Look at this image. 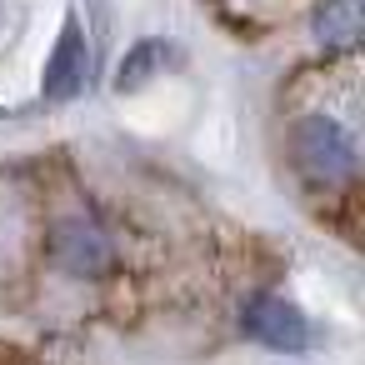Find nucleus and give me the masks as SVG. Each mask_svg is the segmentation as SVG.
Here are the masks:
<instances>
[{"label": "nucleus", "instance_id": "f257e3e1", "mask_svg": "<svg viewBox=\"0 0 365 365\" xmlns=\"http://www.w3.org/2000/svg\"><path fill=\"white\" fill-rule=\"evenodd\" d=\"M295 150H300V165L315 180H325V185L350 180L355 175V160H360L355 155V135L340 120H330V115H305L295 125Z\"/></svg>", "mask_w": 365, "mask_h": 365}, {"label": "nucleus", "instance_id": "f03ea898", "mask_svg": "<svg viewBox=\"0 0 365 365\" xmlns=\"http://www.w3.org/2000/svg\"><path fill=\"white\" fill-rule=\"evenodd\" d=\"M240 325H245L250 340H260V345H270V350H280V355H295V350L310 345L305 315H300L290 300H280V295H255V300H245Z\"/></svg>", "mask_w": 365, "mask_h": 365}, {"label": "nucleus", "instance_id": "7ed1b4c3", "mask_svg": "<svg viewBox=\"0 0 365 365\" xmlns=\"http://www.w3.org/2000/svg\"><path fill=\"white\" fill-rule=\"evenodd\" d=\"M86 76H91V51H86L81 21L71 16L66 31H61V41H56V51H51V61H46L41 91H46V101H76L86 91Z\"/></svg>", "mask_w": 365, "mask_h": 365}, {"label": "nucleus", "instance_id": "20e7f679", "mask_svg": "<svg viewBox=\"0 0 365 365\" xmlns=\"http://www.w3.org/2000/svg\"><path fill=\"white\" fill-rule=\"evenodd\" d=\"M51 255H56V265H66L71 275H106V270H110V240H106L96 225H86V220L56 225Z\"/></svg>", "mask_w": 365, "mask_h": 365}, {"label": "nucleus", "instance_id": "39448f33", "mask_svg": "<svg viewBox=\"0 0 365 365\" xmlns=\"http://www.w3.org/2000/svg\"><path fill=\"white\" fill-rule=\"evenodd\" d=\"M315 41L325 51H345L360 41V0H320L315 6Z\"/></svg>", "mask_w": 365, "mask_h": 365}, {"label": "nucleus", "instance_id": "423d86ee", "mask_svg": "<svg viewBox=\"0 0 365 365\" xmlns=\"http://www.w3.org/2000/svg\"><path fill=\"white\" fill-rule=\"evenodd\" d=\"M165 41H140V46H130L125 51V61H120V71H115V91H140L150 76H155V66H165Z\"/></svg>", "mask_w": 365, "mask_h": 365}]
</instances>
